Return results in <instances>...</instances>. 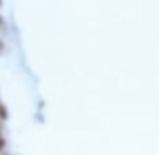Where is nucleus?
<instances>
[{
    "label": "nucleus",
    "instance_id": "1",
    "mask_svg": "<svg viewBox=\"0 0 159 155\" xmlns=\"http://www.w3.org/2000/svg\"><path fill=\"white\" fill-rule=\"evenodd\" d=\"M0 119H6V109H4L2 103H0Z\"/></svg>",
    "mask_w": 159,
    "mask_h": 155
}]
</instances>
